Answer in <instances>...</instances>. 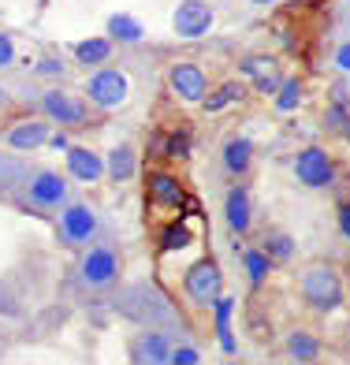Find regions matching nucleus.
Segmentation results:
<instances>
[{
	"label": "nucleus",
	"instance_id": "obj_1",
	"mask_svg": "<svg viewBox=\"0 0 350 365\" xmlns=\"http://www.w3.org/2000/svg\"><path fill=\"white\" fill-rule=\"evenodd\" d=\"M302 298L316 313H336L343 306V279L328 264H313L302 276Z\"/></svg>",
	"mask_w": 350,
	"mask_h": 365
},
{
	"label": "nucleus",
	"instance_id": "obj_2",
	"mask_svg": "<svg viewBox=\"0 0 350 365\" xmlns=\"http://www.w3.org/2000/svg\"><path fill=\"white\" fill-rule=\"evenodd\" d=\"M182 287H187L190 294V302L197 306H212L216 298L224 294V272H220V264L216 261H194L190 269H187V279H182Z\"/></svg>",
	"mask_w": 350,
	"mask_h": 365
},
{
	"label": "nucleus",
	"instance_id": "obj_3",
	"mask_svg": "<svg viewBox=\"0 0 350 365\" xmlns=\"http://www.w3.org/2000/svg\"><path fill=\"white\" fill-rule=\"evenodd\" d=\"M212 23H216V11H212V4H205V0H179V8L172 11V30L182 41L205 38L212 30Z\"/></svg>",
	"mask_w": 350,
	"mask_h": 365
},
{
	"label": "nucleus",
	"instance_id": "obj_4",
	"mask_svg": "<svg viewBox=\"0 0 350 365\" xmlns=\"http://www.w3.org/2000/svg\"><path fill=\"white\" fill-rule=\"evenodd\" d=\"M294 175H298L302 187L321 190V187H328V182L336 179V160H331L321 145H306L302 153L294 157Z\"/></svg>",
	"mask_w": 350,
	"mask_h": 365
},
{
	"label": "nucleus",
	"instance_id": "obj_5",
	"mask_svg": "<svg viewBox=\"0 0 350 365\" xmlns=\"http://www.w3.org/2000/svg\"><path fill=\"white\" fill-rule=\"evenodd\" d=\"M86 97L97 105V108H120L127 97H130V78L123 71H97L90 82H86Z\"/></svg>",
	"mask_w": 350,
	"mask_h": 365
},
{
	"label": "nucleus",
	"instance_id": "obj_6",
	"mask_svg": "<svg viewBox=\"0 0 350 365\" xmlns=\"http://www.w3.org/2000/svg\"><path fill=\"white\" fill-rule=\"evenodd\" d=\"M242 75H246V82L254 90H261V93H276L279 90V82H283V71H279V60L276 56H264V53H254V56H246L242 60Z\"/></svg>",
	"mask_w": 350,
	"mask_h": 365
},
{
	"label": "nucleus",
	"instance_id": "obj_7",
	"mask_svg": "<svg viewBox=\"0 0 350 365\" xmlns=\"http://www.w3.org/2000/svg\"><path fill=\"white\" fill-rule=\"evenodd\" d=\"M168 82H172V90L175 97H182V101H205V93H209V82H205V71L197 68V63H175V68L168 71Z\"/></svg>",
	"mask_w": 350,
	"mask_h": 365
},
{
	"label": "nucleus",
	"instance_id": "obj_8",
	"mask_svg": "<svg viewBox=\"0 0 350 365\" xmlns=\"http://www.w3.org/2000/svg\"><path fill=\"white\" fill-rule=\"evenodd\" d=\"M41 108H45V115H53L60 127H78V123H86V115H90L78 97L63 93V90H48L41 97Z\"/></svg>",
	"mask_w": 350,
	"mask_h": 365
},
{
	"label": "nucleus",
	"instance_id": "obj_9",
	"mask_svg": "<svg viewBox=\"0 0 350 365\" xmlns=\"http://www.w3.org/2000/svg\"><path fill=\"white\" fill-rule=\"evenodd\" d=\"M115 276H120V257H115V250H108V246H97V250H90L86 261H82V279L93 287L112 284Z\"/></svg>",
	"mask_w": 350,
	"mask_h": 365
},
{
	"label": "nucleus",
	"instance_id": "obj_10",
	"mask_svg": "<svg viewBox=\"0 0 350 365\" xmlns=\"http://www.w3.org/2000/svg\"><path fill=\"white\" fill-rule=\"evenodd\" d=\"M60 227H63V239H68V242H90L93 231H97V217H93L90 205L78 202V205H68V209H63Z\"/></svg>",
	"mask_w": 350,
	"mask_h": 365
},
{
	"label": "nucleus",
	"instance_id": "obj_11",
	"mask_svg": "<svg viewBox=\"0 0 350 365\" xmlns=\"http://www.w3.org/2000/svg\"><path fill=\"white\" fill-rule=\"evenodd\" d=\"M63 197H68V182H63V175H56V172H38V179L30 182V202L41 205V209L60 205Z\"/></svg>",
	"mask_w": 350,
	"mask_h": 365
},
{
	"label": "nucleus",
	"instance_id": "obj_12",
	"mask_svg": "<svg viewBox=\"0 0 350 365\" xmlns=\"http://www.w3.org/2000/svg\"><path fill=\"white\" fill-rule=\"evenodd\" d=\"M68 175H75L78 182H97L105 175V160L86 145H75L68 149Z\"/></svg>",
	"mask_w": 350,
	"mask_h": 365
},
{
	"label": "nucleus",
	"instance_id": "obj_13",
	"mask_svg": "<svg viewBox=\"0 0 350 365\" xmlns=\"http://www.w3.org/2000/svg\"><path fill=\"white\" fill-rule=\"evenodd\" d=\"M149 197H153L157 209H182L187 205V190H182L172 175H164V172H157L153 179H149Z\"/></svg>",
	"mask_w": 350,
	"mask_h": 365
},
{
	"label": "nucleus",
	"instance_id": "obj_14",
	"mask_svg": "<svg viewBox=\"0 0 350 365\" xmlns=\"http://www.w3.org/2000/svg\"><path fill=\"white\" fill-rule=\"evenodd\" d=\"M168 339L157 336V331H145V336H138L135 343H130V361H138V365H160V361H168Z\"/></svg>",
	"mask_w": 350,
	"mask_h": 365
},
{
	"label": "nucleus",
	"instance_id": "obj_15",
	"mask_svg": "<svg viewBox=\"0 0 350 365\" xmlns=\"http://www.w3.org/2000/svg\"><path fill=\"white\" fill-rule=\"evenodd\" d=\"M224 217H227V227L235 231V235H246V231H249V194L242 187H235L227 194Z\"/></svg>",
	"mask_w": 350,
	"mask_h": 365
},
{
	"label": "nucleus",
	"instance_id": "obj_16",
	"mask_svg": "<svg viewBox=\"0 0 350 365\" xmlns=\"http://www.w3.org/2000/svg\"><path fill=\"white\" fill-rule=\"evenodd\" d=\"M48 142V127L41 123V120H34V123H19V127H11L8 130V145L11 149H19V153H26V149H38V145H45Z\"/></svg>",
	"mask_w": 350,
	"mask_h": 365
},
{
	"label": "nucleus",
	"instance_id": "obj_17",
	"mask_svg": "<svg viewBox=\"0 0 350 365\" xmlns=\"http://www.w3.org/2000/svg\"><path fill=\"white\" fill-rule=\"evenodd\" d=\"M108 175L115 182H127V179L138 175V153L127 142L123 145H112V153H108Z\"/></svg>",
	"mask_w": 350,
	"mask_h": 365
},
{
	"label": "nucleus",
	"instance_id": "obj_18",
	"mask_svg": "<svg viewBox=\"0 0 350 365\" xmlns=\"http://www.w3.org/2000/svg\"><path fill=\"white\" fill-rule=\"evenodd\" d=\"M249 164H254V142H249V138H231L224 145V168L231 175H242Z\"/></svg>",
	"mask_w": 350,
	"mask_h": 365
},
{
	"label": "nucleus",
	"instance_id": "obj_19",
	"mask_svg": "<svg viewBox=\"0 0 350 365\" xmlns=\"http://www.w3.org/2000/svg\"><path fill=\"white\" fill-rule=\"evenodd\" d=\"M112 56V41L108 38H86L75 45V60L82 68H101V63Z\"/></svg>",
	"mask_w": 350,
	"mask_h": 365
},
{
	"label": "nucleus",
	"instance_id": "obj_20",
	"mask_svg": "<svg viewBox=\"0 0 350 365\" xmlns=\"http://www.w3.org/2000/svg\"><path fill=\"white\" fill-rule=\"evenodd\" d=\"M108 34H112L115 41L138 45V41L145 38V30H142V23L135 19V15H127V11H115V15H108Z\"/></svg>",
	"mask_w": 350,
	"mask_h": 365
},
{
	"label": "nucleus",
	"instance_id": "obj_21",
	"mask_svg": "<svg viewBox=\"0 0 350 365\" xmlns=\"http://www.w3.org/2000/svg\"><path fill=\"white\" fill-rule=\"evenodd\" d=\"M287 358L291 361H316L321 358V343H316L309 331H291L287 336Z\"/></svg>",
	"mask_w": 350,
	"mask_h": 365
},
{
	"label": "nucleus",
	"instance_id": "obj_22",
	"mask_svg": "<svg viewBox=\"0 0 350 365\" xmlns=\"http://www.w3.org/2000/svg\"><path fill=\"white\" fill-rule=\"evenodd\" d=\"M216 336H220V346L227 354H235V339H231V309H235V302L231 298H216Z\"/></svg>",
	"mask_w": 350,
	"mask_h": 365
},
{
	"label": "nucleus",
	"instance_id": "obj_23",
	"mask_svg": "<svg viewBox=\"0 0 350 365\" xmlns=\"http://www.w3.org/2000/svg\"><path fill=\"white\" fill-rule=\"evenodd\" d=\"M272 97H276V112H294L298 105H302L306 93H302V82H298V78H283Z\"/></svg>",
	"mask_w": 350,
	"mask_h": 365
},
{
	"label": "nucleus",
	"instance_id": "obj_24",
	"mask_svg": "<svg viewBox=\"0 0 350 365\" xmlns=\"http://www.w3.org/2000/svg\"><path fill=\"white\" fill-rule=\"evenodd\" d=\"M242 261H246V276H249V284L261 287V284H264V276H269V269H272V257L264 254V250H246V254H242Z\"/></svg>",
	"mask_w": 350,
	"mask_h": 365
},
{
	"label": "nucleus",
	"instance_id": "obj_25",
	"mask_svg": "<svg viewBox=\"0 0 350 365\" xmlns=\"http://www.w3.org/2000/svg\"><path fill=\"white\" fill-rule=\"evenodd\" d=\"M239 97H242V86H239V82H224V86L220 90H216V93H205V112H220L224 105H231V101H239Z\"/></svg>",
	"mask_w": 350,
	"mask_h": 365
},
{
	"label": "nucleus",
	"instance_id": "obj_26",
	"mask_svg": "<svg viewBox=\"0 0 350 365\" xmlns=\"http://www.w3.org/2000/svg\"><path fill=\"white\" fill-rule=\"evenodd\" d=\"M264 254H269L272 261H291V254H294L291 235H283V231H272V235L264 239Z\"/></svg>",
	"mask_w": 350,
	"mask_h": 365
},
{
	"label": "nucleus",
	"instance_id": "obj_27",
	"mask_svg": "<svg viewBox=\"0 0 350 365\" xmlns=\"http://www.w3.org/2000/svg\"><path fill=\"white\" fill-rule=\"evenodd\" d=\"M190 239H194V235H190V227L182 224V220H179V224H172L168 231H164V239H160V246H164V250H175V246H179V250H182V246H187Z\"/></svg>",
	"mask_w": 350,
	"mask_h": 365
},
{
	"label": "nucleus",
	"instance_id": "obj_28",
	"mask_svg": "<svg viewBox=\"0 0 350 365\" xmlns=\"http://www.w3.org/2000/svg\"><path fill=\"white\" fill-rule=\"evenodd\" d=\"M168 361H172V365H197L202 358H197L194 346H172V351H168Z\"/></svg>",
	"mask_w": 350,
	"mask_h": 365
},
{
	"label": "nucleus",
	"instance_id": "obj_29",
	"mask_svg": "<svg viewBox=\"0 0 350 365\" xmlns=\"http://www.w3.org/2000/svg\"><path fill=\"white\" fill-rule=\"evenodd\" d=\"M187 153H190V138L182 135V130H175L168 138V157H187Z\"/></svg>",
	"mask_w": 350,
	"mask_h": 365
},
{
	"label": "nucleus",
	"instance_id": "obj_30",
	"mask_svg": "<svg viewBox=\"0 0 350 365\" xmlns=\"http://www.w3.org/2000/svg\"><path fill=\"white\" fill-rule=\"evenodd\" d=\"M15 63V45L8 34H0V68H11Z\"/></svg>",
	"mask_w": 350,
	"mask_h": 365
},
{
	"label": "nucleus",
	"instance_id": "obj_31",
	"mask_svg": "<svg viewBox=\"0 0 350 365\" xmlns=\"http://www.w3.org/2000/svg\"><path fill=\"white\" fill-rule=\"evenodd\" d=\"M336 68H339V71H350V41H346V45H339V53H336Z\"/></svg>",
	"mask_w": 350,
	"mask_h": 365
},
{
	"label": "nucleus",
	"instance_id": "obj_32",
	"mask_svg": "<svg viewBox=\"0 0 350 365\" xmlns=\"http://www.w3.org/2000/svg\"><path fill=\"white\" fill-rule=\"evenodd\" d=\"M38 71H41V75H63V63H60V60H41Z\"/></svg>",
	"mask_w": 350,
	"mask_h": 365
},
{
	"label": "nucleus",
	"instance_id": "obj_33",
	"mask_svg": "<svg viewBox=\"0 0 350 365\" xmlns=\"http://www.w3.org/2000/svg\"><path fill=\"white\" fill-rule=\"evenodd\" d=\"M339 231L350 239V205H343V209H339Z\"/></svg>",
	"mask_w": 350,
	"mask_h": 365
},
{
	"label": "nucleus",
	"instance_id": "obj_34",
	"mask_svg": "<svg viewBox=\"0 0 350 365\" xmlns=\"http://www.w3.org/2000/svg\"><path fill=\"white\" fill-rule=\"evenodd\" d=\"M48 145H53V149H68L71 142H68V135H48Z\"/></svg>",
	"mask_w": 350,
	"mask_h": 365
},
{
	"label": "nucleus",
	"instance_id": "obj_35",
	"mask_svg": "<svg viewBox=\"0 0 350 365\" xmlns=\"http://www.w3.org/2000/svg\"><path fill=\"white\" fill-rule=\"evenodd\" d=\"M249 4H257V8H269V4H276V0H249Z\"/></svg>",
	"mask_w": 350,
	"mask_h": 365
},
{
	"label": "nucleus",
	"instance_id": "obj_36",
	"mask_svg": "<svg viewBox=\"0 0 350 365\" xmlns=\"http://www.w3.org/2000/svg\"><path fill=\"white\" fill-rule=\"evenodd\" d=\"M0 101H4V93H0Z\"/></svg>",
	"mask_w": 350,
	"mask_h": 365
}]
</instances>
